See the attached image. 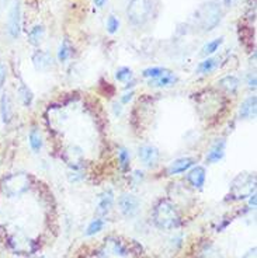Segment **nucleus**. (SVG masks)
Segmentation results:
<instances>
[{
    "instance_id": "f257e3e1",
    "label": "nucleus",
    "mask_w": 257,
    "mask_h": 258,
    "mask_svg": "<svg viewBox=\"0 0 257 258\" xmlns=\"http://www.w3.org/2000/svg\"><path fill=\"white\" fill-rule=\"evenodd\" d=\"M153 222L162 230H172L180 225V216L176 206L167 199H161L153 209Z\"/></svg>"
},
{
    "instance_id": "f03ea898",
    "label": "nucleus",
    "mask_w": 257,
    "mask_h": 258,
    "mask_svg": "<svg viewBox=\"0 0 257 258\" xmlns=\"http://www.w3.org/2000/svg\"><path fill=\"white\" fill-rule=\"evenodd\" d=\"M221 17H222V10H221L219 4L215 1H209L207 4H204L195 13V20L204 31L214 30L219 24Z\"/></svg>"
},
{
    "instance_id": "7ed1b4c3",
    "label": "nucleus",
    "mask_w": 257,
    "mask_h": 258,
    "mask_svg": "<svg viewBox=\"0 0 257 258\" xmlns=\"http://www.w3.org/2000/svg\"><path fill=\"white\" fill-rule=\"evenodd\" d=\"M255 190H256V176L243 173L232 181L229 197H232V199L235 201H241L255 194Z\"/></svg>"
},
{
    "instance_id": "20e7f679",
    "label": "nucleus",
    "mask_w": 257,
    "mask_h": 258,
    "mask_svg": "<svg viewBox=\"0 0 257 258\" xmlns=\"http://www.w3.org/2000/svg\"><path fill=\"white\" fill-rule=\"evenodd\" d=\"M152 0H131L127 9L128 20L136 27L145 26L152 17Z\"/></svg>"
},
{
    "instance_id": "39448f33",
    "label": "nucleus",
    "mask_w": 257,
    "mask_h": 258,
    "mask_svg": "<svg viewBox=\"0 0 257 258\" xmlns=\"http://www.w3.org/2000/svg\"><path fill=\"white\" fill-rule=\"evenodd\" d=\"M1 188L9 198H17L24 192H27L30 188V177L23 173L12 174L3 180Z\"/></svg>"
},
{
    "instance_id": "423d86ee",
    "label": "nucleus",
    "mask_w": 257,
    "mask_h": 258,
    "mask_svg": "<svg viewBox=\"0 0 257 258\" xmlns=\"http://www.w3.org/2000/svg\"><path fill=\"white\" fill-rule=\"evenodd\" d=\"M20 30H21V10H20V3L16 0L9 12L7 31L13 38H17L20 35Z\"/></svg>"
},
{
    "instance_id": "0eeeda50",
    "label": "nucleus",
    "mask_w": 257,
    "mask_h": 258,
    "mask_svg": "<svg viewBox=\"0 0 257 258\" xmlns=\"http://www.w3.org/2000/svg\"><path fill=\"white\" fill-rule=\"evenodd\" d=\"M120 209H121V213L125 217H134L139 209V202L134 195L131 194H124L121 198H120Z\"/></svg>"
},
{
    "instance_id": "6e6552de",
    "label": "nucleus",
    "mask_w": 257,
    "mask_h": 258,
    "mask_svg": "<svg viewBox=\"0 0 257 258\" xmlns=\"http://www.w3.org/2000/svg\"><path fill=\"white\" fill-rule=\"evenodd\" d=\"M138 156L141 159V162L146 166H153L156 164V162L159 160V150L156 149L155 146H142L139 152H138Z\"/></svg>"
},
{
    "instance_id": "1a4fd4ad",
    "label": "nucleus",
    "mask_w": 257,
    "mask_h": 258,
    "mask_svg": "<svg viewBox=\"0 0 257 258\" xmlns=\"http://www.w3.org/2000/svg\"><path fill=\"white\" fill-rule=\"evenodd\" d=\"M205 177H207V171L203 166H197L193 167L187 174V180L194 187V188H203L204 182H205Z\"/></svg>"
},
{
    "instance_id": "9d476101",
    "label": "nucleus",
    "mask_w": 257,
    "mask_h": 258,
    "mask_svg": "<svg viewBox=\"0 0 257 258\" xmlns=\"http://www.w3.org/2000/svg\"><path fill=\"white\" fill-rule=\"evenodd\" d=\"M195 164V160L193 157H183V159H177L173 163L169 166L167 168V173L169 174H180V173H184L190 170L193 166Z\"/></svg>"
},
{
    "instance_id": "9b49d317",
    "label": "nucleus",
    "mask_w": 257,
    "mask_h": 258,
    "mask_svg": "<svg viewBox=\"0 0 257 258\" xmlns=\"http://www.w3.org/2000/svg\"><path fill=\"white\" fill-rule=\"evenodd\" d=\"M32 63H34L37 70L44 72V70H48L51 68L52 58H51V55L44 52V51H37L35 54L32 55Z\"/></svg>"
},
{
    "instance_id": "f8f14e48",
    "label": "nucleus",
    "mask_w": 257,
    "mask_h": 258,
    "mask_svg": "<svg viewBox=\"0 0 257 258\" xmlns=\"http://www.w3.org/2000/svg\"><path fill=\"white\" fill-rule=\"evenodd\" d=\"M256 97H249L243 104L241 106V109H239V115L241 118L243 120H252L256 117Z\"/></svg>"
},
{
    "instance_id": "ddd939ff",
    "label": "nucleus",
    "mask_w": 257,
    "mask_h": 258,
    "mask_svg": "<svg viewBox=\"0 0 257 258\" xmlns=\"http://www.w3.org/2000/svg\"><path fill=\"white\" fill-rule=\"evenodd\" d=\"M225 146H226V142L224 139H219L217 143L211 148L208 156H207V162L208 163H217L219 162L224 154H225Z\"/></svg>"
},
{
    "instance_id": "4468645a",
    "label": "nucleus",
    "mask_w": 257,
    "mask_h": 258,
    "mask_svg": "<svg viewBox=\"0 0 257 258\" xmlns=\"http://www.w3.org/2000/svg\"><path fill=\"white\" fill-rule=\"evenodd\" d=\"M12 101H10V97L9 94L1 95L0 98V115H1V121L4 123H9L12 121Z\"/></svg>"
},
{
    "instance_id": "2eb2a0df",
    "label": "nucleus",
    "mask_w": 257,
    "mask_h": 258,
    "mask_svg": "<svg viewBox=\"0 0 257 258\" xmlns=\"http://www.w3.org/2000/svg\"><path fill=\"white\" fill-rule=\"evenodd\" d=\"M103 253H104V257H107L110 254H117V256H125L127 254V250L125 247L117 242V240H106V244L103 248Z\"/></svg>"
},
{
    "instance_id": "dca6fc26",
    "label": "nucleus",
    "mask_w": 257,
    "mask_h": 258,
    "mask_svg": "<svg viewBox=\"0 0 257 258\" xmlns=\"http://www.w3.org/2000/svg\"><path fill=\"white\" fill-rule=\"evenodd\" d=\"M114 202V195L111 191H106L101 197H100V201H98V206H97V212L100 215H106L109 213V211L112 206Z\"/></svg>"
},
{
    "instance_id": "f3484780",
    "label": "nucleus",
    "mask_w": 257,
    "mask_h": 258,
    "mask_svg": "<svg viewBox=\"0 0 257 258\" xmlns=\"http://www.w3.org/2000/svg\"><path fill=\"white\" fill-rule=\"evenodd\" d=\"M28 140H30V146H31V150L34 153H40V150L42 149V136H41V132L37 129V128H32L30 135H28Z\"/></svg>"
},
{
    "instance_id": "a211bd4d",
    "label": "nucleus",
    "mask_w": 257,
    "mask_h": 258,
    "mask_svg": "<svg viewBox=\"0 0 257 258\" xmlns=\"http://www.w3.org/2000/svg\"><path fill=\"white\" fill-rule=\"evenodd\" d=\"M176 80H177L176 76H175V75H172V73L169 72V73L163 75V76L158 77V79H152L149 84H150V86H153V87H169V86L175 84Z\"/></svg>"
},
{
    "instance_id": "6ab92c4d",
    "label": "nucleus",
    "mask_w": 257,
    "mask_h": 258,
    "mask_svg": "<svg viewBox=\"0 0 257 258\" xmlns=\"http://www.w3.org/2000/svg\"><path fill=\"white\" fill-rule=\"evenodd\" d=\"M218 65H219V59L218 58H208V59H205L204 62H201L198 65L197 72L203 73V75H208V73L214 72L218 68Z\"/></svg>"
},
{
    "instance_id": "aec40b11",
    "label": "nucleus",
    "mask_w": 257,
    "mask_h": 258,
    "mask_svg": "<svg viewBox=\"0 0 257 258\" xmlns=\"http://www.w3.org/2000/svg\"><path fill=\"white\" fill-rule=\"evenodd\" d=\"M219 86H221L222 89H225L226 91L233 93V91L239 87V80H238L235 76H226V77H224V79L219 80Z\"/></svg>"
},
{
    "instance_id": "412c9836",
    "label": "nucleus",
    "mask_w": 257,
    "mask_h": 258,
    "mask_svg": "<svg viewBox=\"0 0 257 258\" xmlns=\"http://www.w3.org/2000/svg\"><path fill=\"white\" fill-rule=\"evenodd\" d=\"M18 95H20V98H21V101H23V104H24L26 107H30V106H31L34 95H32V91L28 89L24 83H21L20 87H18Z\"/></svg>"
},
{
    "instance_id": "4be33fe9",
    "label": "nucleus",
    "mask_w": 257,
    "mask_h": 258,
    "mask_svg": "<svg viewBox=\"0 0 257 258\" xmlns=\"http://www.w3.org/2000/svg\"><path fill=\"white\" fill-rule=\"evenodd\" d=\"M44 37V27L42 26H35L30 30L28 32V41L31 42L32 45H38L42 41Z\"/></svg>"
},
{
    "instance_id": "5701e85b",
    "label": "nucleus",
    "mask_w": 257,
    "mask_h": 258,
    "mask_svg": "<svg viewBox=\"0 0 257 258\" xmlns=\"http://www.w3.org/2000/svg\"><path fill=\"white\" fill-rule=\"evenodd\" d=\"M12 245H13L14 251L17 253H27L30 250V240L21 239V237H14L12 239Z\"/></svg>"
},
{
    "instance_id": "b1692460",
    "label": "nucleus",
    "mask_w": 257,
    "mask_h": 258,
    "mask_svg": "<svg viewBox=\"0 0 257 258\" xmlns=\"http://www.w3.org/2000/svg\"><path fill=\"white\" fill-rule=\"evenodd\" d=\"M166 73H169V70L164 68H149L144 70L142 76L146 77V79H158V77H161Z\"/></svg>"
},
{
    "instance_id": "393cba45",
    "label": "nucleus",
    "mask_w": 257,
    "mask_h": 258,
    "mask_svg": "<svg viewBox=\"0 0 257 258\" xmlns=\"http://www.w3.org/2000/svg\"><path fill=\"white\" fill-rule=\"evenodd\" d=\"M222 42H224V38H217V40H214V41L205 44V46L203 48V55L208 56V55L214 54L215 51H218V48L221 46Z\"/></svg>"
},
{
    "instance_id": "a878e982",
    "label": "nucleus",
    "mask_w": 257,
    "mask_h": 258,
    "mask_svg": "<svg viewBox=\"0 0 257 258\" xmlns=\"http://www.w3.org/2000/svg\"><path fill=\"white\" fill-rule=\"evenodd\" d=\"M69 56H70V45H69V42L65 40V41H62L61 46H59L58 59H59L61 62H66L69 59Z\"/></svg>"
},
{
    "instance_id": "bb28decb",
    "label": "nucleus",
    "mask_w": 257,
    "mask_h": 258,
    "mask_svg": "<svg viewBox=\"0 0 257 258\" xmlns=\"http://www.w3.org/2000/svg\"><path fill=\"white\" fill-rule=\"evenodd\" d=\"M118 162H120V166H121L124 171H127L129 168V153H128V150L124 149V148L118 150Z\"/></svg>"
},
{
    "instance_id": "cd10ccee",
    "label": "nucleus",
    "mask_w": 257,
    "mask_h": 258,
    "mask_svg": "<svg viewBox=\"0 0 257 258\" xmlns=\"http://www.w3.org/2000/svg\"><path fill=\"white\" fill-rule=\"evenodd\" d=\"M103 226H104V220L103 219H96L89 225V228L86 230V236H93L96 233H98L103 229Z\"/></svg>"
},
{
    "instance_id": "c85d7f7f",
    "label": "nucleus",
    "mask_w": 257,
    "mask_h": 258,
    "mask_svg": "<svg viewBox=\"0 0 257 258\" xmlns=\"http://www.w3.org/2000/svg\"><path fill=\"white\" fill-rule=\"evenodd\" d=\"M115 77H117V80H120V82H125V80H128V79L132 77V70L129 68L118 69L117 73H115Z\"/></svg>"
},
{
    "instance_id": "c756f323",
    "label": "nucleus",
    "mask_w": 257,
    "mask_h": 258,
    "mask_svg": "<svg viewBox=\"0 0 257 258\" xmlns=\"http://www.w3.org/2000/svg\"><path fill=\"white\" fill-rule=\"evenodd\" d=\"M203 258H222V256H221V251H218L214 245L209 244L208 247H205V250L203 251Z\"/></svg>"
},
{
    "instance_id": "7c9ffc66",
    "label": "nucleus",
    "mask_w": 257,
    "mask_h": 258,
    "mask_svg": "<svg viewBox=\"0 0 257 258\" xmlns=\"http://www.w3.org/2000/svg\"><path fill=\"white\" fill-rule=\"evenodd\" d=\"M118 28H120L118 18L114 17V15H110L109 21H107V31H109L110 34H115V32L118 31Z\"/></svg>"
},
{
    "instance_id": "2f4dec72",
    "label": "nucleus",
    "mask_w": 257,
    "mask_h": 258,
    "mask_svg": "<svg viewBox=\"0 0 257 258\" xmlns=\"http://www.w3.org/2000/svg\"><path fill=\"white\" fill-rule=\"evenodd\" d=\"M4 79H6V68H4V65L0 62V87L3 86Z\"/></svg>"
},
{
    "instance_id": "473e14b6",
    "label": "nucleus",
    "mask_w": 257,
    "mask_h": 258,
    "mask_svg": "<svg viewBox=\"0 0 257 258\" xmlns=\"http://www.w3.org/2000/svg\"><path fill=\"white\" fill-rule=\"evenodd\" d=\"M236 1H238V0H224V4H225L226 7H232V6H235Z\"/></svg>"
},
{
    "instance_id": "72a5a7b5",
    "label": "nucleus",
    "mask_w": 257,
    "mask_h": 258,
    "mask_svg": "<svg viewBox=\"0 0 257 258\" xmlns=\"http://www.w3.org/2000/svg\"><path fill=\"white\" fill-rule=\"evenodd\" d=\"M132 94H134L132 91H131L129 94H125V97H122V100H121L122 103H128V101H129V100L132 98Z\"/></svg>"
},
{
    "instance_id": "f704fd0d",
    "label": "nucleus",
    "mask_w": 257,
    "mask_h": 258,
    "mask_svg": "<svg viewBox=\"0 0 257 258\" xmlns=\"http://www.w3.org/2000/svg\"><path fill=\"white\" fill-rule=\"evenodd\" d=\"M93 1H95V4L97 7H103L106 4V0H93Z\"/></svg>"
},
{
    "instance_id": "c9c22d12",
    "label": "nucleus",
    "mask_w": 257,
    "mask_h": 258,
    "mask_svg": "<svg viewBox=\"0 0 257 258\" xmlns=\"http://www.w3.org/2000/svg\"><path fill=\"white\" fill-rule=\"evenodd\" d=\"M250 87H253V89H255V87H256V77H253V79H250Z\"/></svg>"
},
{
    "instance_id": "e433bc0d",
    "label": "nucleus",
    "mask_w": 257,
    "mask_h": 258,
    "mask_svg": "<svg viewBox=\"0 0 257 258\" xmlns=\"http://www.w3.org/2000/svg\"><path fill=\"white\" fill-rule=\"evenodd\" d=\"M4 3H6V0H0V12L3 10V7H4Z\"/></svg>"
},
{
    "instance_id": "4c0bfd02",
    "label": "nucleus",
    "mask_w": 257,
    "mask_h": 258,
    "mask_svg": "<svg viewBox=\"0 0 257 258\" xmlns=\"http://www.w3.org/2000/svg\"><path fill=\"white\" fill-rule=\"evenodd\" d=\"M40 258H42V257H40Z\"/></svg>"
}]
</instances>
